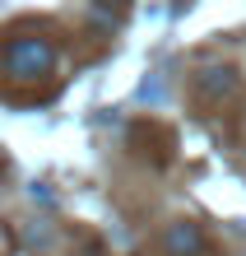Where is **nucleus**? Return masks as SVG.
<instances>
[{
	"instance_id": "1",
	"label": "nucleus",
	"mask_w": 246,
	"mask_h": 256,
	"mask_svg": "<svg viewBox=\"0 0 246 256\" xmlns=\"http://www.w3.org/2000/svg\"><path fill=\"white\" fill-rule=\"evenodd\" d=\"M0 70L9 80H47L56 70V42L51 38H37V33H19L5 42L0 52Z\"/></svg>"
},
{
	"instance_id": "3",
	"label": "nucleus",
	"mask_w": 246,
	"mask_h": 256,
	"mask_svg": "<svg viewBox=\"0 0 246 256\" xmlns=\"http://www.w3.org/2000/svg\"><path fill=\"white\" fill-rule=\"evenodd\" d=\"M126 144L149 168H167V163L177 158V130L167 122H158V116H135L130 130H126Z\"/></svg>"
},
{
	"instance_id": "2",
	"label": "nucleus",
	"mask_w": 246,
	"mask_h": 256,
	"mask_svg": "<svg viewBox=\"0 0 246 256\" xmlns=\"http://www.w3.org/2000/svg\"><path fill=\"white\" fill-rule=\"evenodd\" d=\"M237 88H242V70L233 61H205L191 74V108L200 116L219 112V108H228V102L237 98Z\"/></svg>"
},
{
	"instance_id": "4",
	"label": "nucleus",
	"mask_w": 246,
	"mask_h": 256,
	"mask_svg": "<svg viewBox=\"0 0 246 256\" xmlns=\"http://www.w3.org/2000/svg\"><path fill=\"white\" fill-rule=\"evenodd\" d=\"M158 256H214L209 247V233L200 219H167L158 228Z\"/></svg>"
}]
</instances>
